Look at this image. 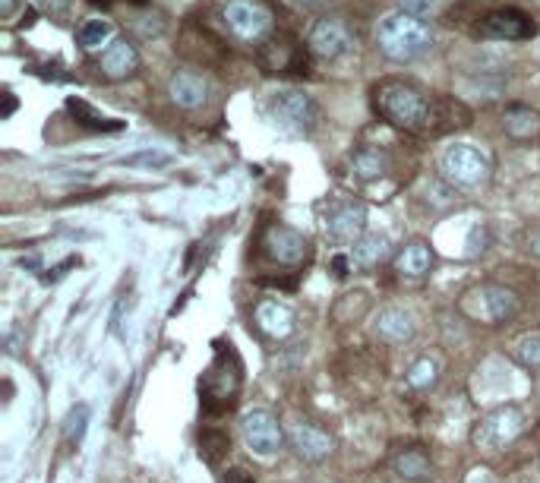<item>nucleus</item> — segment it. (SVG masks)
I'll list each match as a JSON object with an SVG mask.
<instances>
[{"instance_id": "obj_21", "label": "nucleus", "mask_w": 540, "mask_h": 483, "mask_svg": "<svg viewBox=\"0 0 540 483\" xmlns=\"http://www.w3.org/2000/svg\"><path fill=\"white\" fill-rule=\"evenodd\" d=\"M503 127L506 133L515 139V143H531V139L540 136V114L531 111V108H522L515 105L503 114Z\"/></svg>"}, {"instance_id": "obj_20", "label": "nucleus", "mask_w": 540, "mask_h": 483, "mask_svg": "<svg viewBox=\"0 0 540 483\" xmlns=\"http://www.w3.org/2000/svg\"><path fill=\"white\" fill-rule=\"evenodd\" d=\"M392 471L402 480H408V483H424V480L433 477V458H430L427 449L414 446V449H405L402 455H395Z\"/></svg>"}, {"instance_id": "obj_24", "label": "nucleus", "mask_w": 540, "mask_h": 483, "mask_svg": "<svg viewBox=\"0 0 540 483\" xmlns=\"http://www.w3.org/2000/svg\"><path fill=\"white\" fill-rule=\"evenodd\" d=\"M111 42H114V26L102 16H92L76 29V45L83 51H105Z\"/></svg>"}, {"instance_id": "obj_17", "label": "nucleus", "mask_w": 540, "mask_h": 483, "mask_svg": "<svg viewBox=\"0 0 540 483\" xmlns=\"http://www.w3.org/2000/svg\"><path fill=\"white\" fill-rule=\"evenodd\" d=\"M253 316H256V326L263 329L266 335L278 338V341L291 338V335L297 332V316H294V310H291L288 304H282V300H275V297L259 300Z\"/></svg>"}, {"instance_id": "obj_34", "label": "nucleus", "mask_w": 540, "mask_h": 483, "mask_svg": "<svg viewBox=\"0 0 540 483\" xmlns=\"http://www.w3.org/2000/svg\"><path fill=\"white\" fill-rule=\"evenodd\" d=\"M225 483H256V480H253V474H247L244 468H231V471L225 474Z\"/></svg>"}, {"instance_id": "obj_28", "label": "nucleus", "mask_w": 540, "mask_h": 483, "mask_svg": "<svg viewBox=\"0 0 540 483\" xmlns=\"http://www.w3.org/2000/svg\"><path fill=\"white\" fill-rule=\"evenodd\" d=\"M515 360L525 370H540V332H528L515 341Z\"/></svg>"}, {"instance_id": "obj_25", "label": "nucleus", "mask_w": 540, "mask_h": 483, "mask_svg": "<svg viewBox=\"0 0 540 483\" xmlns=\"http://www.w3.org/2000/svg\"><path fill=\"white\" fill-rule=\"evenodd\" d=\"M405 382L414 392H430L439 382V360L436 357H417L405 373Z\"/></svg>"}, {"instance_id": "obj_36", "label": "nucleus", "mask_w": 540, "mask_h": 483, "mask_svg": "<svg viewBox=\"0 0 540 483\" xmlns=\"http://www.w3.org/2000/svg\"><path fill=\"white\" fill-rule=\"evenodd\" d=\"M348 266H354L351 259H345V256H335V263H332L335 275H348Z\"/></svg>"}, {"instance_id": "obj_18", "label": "nucleus", "mask_w": 540, "mask_h": 483, "mask_svg": "<svg viewBox=\"0 0 540 483\" xmlns=\"http://www.w3.org/2000/svg\"><path fill=\"white\" fill-rule=\"evenodd\" d=\"M291 446L297 449V455L304 458V461H326L335 449V439L326 433V430H319L313 424H297L291 430Z\"/></svg>"}, {"instance_id": "obj_26", "label": "nucleus", "mask_w": 540, "mask_h": 483, "mask_svg": "<svg viewBox=\"0 0 540 483\" xmlns=\"http://www.w3.org/2000/svg\"><path fill=\"white\" fill-rule=\"evenodd\" d=\"M67 111H70L83 127H89V130H120V127H124V124H120V120L98 114V111L89 108L86 102H79V98H70V102H67Z\"/></svg>"}, {"instance_id": "obj_8", "label": "nucleus", "mask_w": 540, "mask_h": 483, "mask_svg": "<svg viewBox=\"0 0 540 483\" xmlns=\"http://www.w3.org/2000/svg\"><path fill=\"white\" fill-rule=\"evenodd\" d=\"M269 114L278 127H285L291 133H313L319 127V105L313 102V95L300 89L275 92L269 102Z\"/></svg>"}, {"instance_id": "obj_29", "label": "nucleus", "mask_w": 540, "mask_h": 483, "mask_svg": "<svg viewBox=\"0 0 540 483\" xmlns=\"http://www.w3.org/2000/svg\"><path fill=\"white\" fill-rule=\"evenodd\" d=\"M171 155L162 152V149H143V152H133L127 155L120 165H127V168H168L171 165Z\"/></svg>"}, {"instance_id": "obj_9", "label": "nucleus", "mask_w": 540, "mask_h": 483, "mask_svg": "<svg viewBox=\"0 0 540 483\" xmlns=\"http://www.w3.org/2000/svg\"><path fill=\"white\" fill-rule=\"evenodd\" d=\"M240 433H244V442L250 446V452L256 455H275L285 446V430L278 424V417L266 408H253L240 417Z\"/></svg>"}, {"instance_id": "obj_5", "label": "nucleus", "mask_w": 540, "mask_h": 483, "mask_svg": "<svg viewBox=\"0 0 540 483\" xmlns=\"http://www.w3.org/2000/svg\"><path fill=\"white\" fill-rule=\"evenodd\" d=\"M525 427H528V420H525L522 408L499 405L477 420L474 430H471V442L484 452H503V449L515 446L518 436L525 433Z\"/></svg>"}, {"instance_id": "obj_38", "label": "nucleus", "mask_w": 540, "mask_h": 483, "mask_svg": "<svg viewBox=\"0 0 540 483\" xmlns=\"http://www.w3.org/2000/svg\"><path fill=\"white\" fill-rule=\"evenodd\" d=\"M471 483H490V477H487V471H474V477H471Z\"/></svg>"}, {"instance_id": "obj_40", "label": "nucleus", "mask_w": 540, "mask_h": 483, "mask_svg": "<svg viewBox=\"0 0 540 483\" xmlns=\"http://www.w3.org/2000/svg\"><path fill=\"white\" fill-rule=\"evenodd\" d=\"M57 4H60V7H67V4H70V0H57Z\"/></svg>"}, {"instance_id": "obj_23", "label": "nucleus", "mask_w": 540, "mask_h": 483, "mask_svg": "<svg viewBox=\"0 0 540 483\" xmlns=\"http://www.w3.org/2000/svg\"><path fill=\"white\" fill-rule=\"evenodd\" d=\"M351 171L357 180H376L389 171V155L376 146H360L354 155H351Z\"/></svg>"}, {"instance_id": "obj_19", "label": "nucleus", "mask_w": 540, "mask_h": 483, "mask_svg": "<svg viewBox=\"0 0 540 483\" xmlns=\"http://www.w3.org/2000/svg\"><path fill=\"white\" fill-rule=\"evenodd\" d=\"M433 269V250L427 240H408L395 256V272L402 278H424Z\"/></svg>"}, {"instance_id": "obj_35", "label": "nucleus", "mask_w": 540, "mask_h": 483, "mask_svg": "<svg viewBox=\"0 0 540 483\" xmlns=\"http://www.w3.org/2000/svg\"><path fill=\"white\" fill-rule=\"evenodd\" d=\"M288 4H294L300 10H319V7H326L329 0H288Z\"/></svg>"}, {"instance_id": "obj_22", "label": "nucleus", "mask_w": 540, "mask_h": 483, "mask_svg": "<svg viewBox=\"0 0 540 483\" xmlns=\"http://www.w3.org/2000/svg\"><path fill=\"white\" fill-rule=\"evenodd\" d=\"M389 256V237L386 234H364L351 250V263L357 269H376Z\"/></svg>"}, {"instance_id": "obj_10", "label": "nucleus", "mask_w": 540, "mask_h": 483, "mask_svg": "<svg viewBox=\"0 0 540 483\" xmlns=\"http://www.w3.org/2000/svg\"><path fill=\"white\" fill-rule=\"evenodd\" d=\"M326 234L335 244H357L367 234V206L360 199H338L326 212Z\"/></svg>"}, {"instance_id": "obj_12", "label": "nucleus", "mask_w": 540, "mask_h": 483, "mask_svg": "<svg viewBox=\"0 0 540 483\" xmlns=\"http://www.w3.org/2000/svg\"><path fill=\"white\" fill-rule=\"evenodd\" d=\"M263 247H266L272 263H278V266H300L310 256L307 237L294 228H288V225H278V221L269 225V231L263 237Z\"/></svg>"}, {"instance_id": "obj_2", "label": "nucleus", "mask_w": 540, "mask_h": 483, "mask_svg": "<svg viewBox=\"0 0 540 483\" xmlns=\"http://www.w3.org/2000/svg\"><path fill=\"white\" fill-rule=\"evenodd\" d=\"M376 48L392 64H411L433 48V29L414 13H389L376 29Z\"/></svg>"}, {"instance_id": "obj_4", "label": "nucleus", "mask_w": 540, "mask_h": 483, "mask_svg": "<svg viewBox=\"0 0 540 483\" xmlns=\"http://www.w3.org/2000/svg\"><path fill=\"white\" fill-rule=\"evenodd\" d=\"M222 23L240 45H263L275 32V13L266 0H228L222 7Z\"/></svg>"}, {"instance_id": "obj_41", "label": "nucleus", "mask_w": 540, "mask_h": 483, "mask_svg": "<svg viewBox=\"0 0 540 483\" xmlns=\"http://www.w3.org/2000/svg\"><path fill=\"white\" fill-rule=\"evenodd\" d=\"M537 54H540V42H537Z\"/></svg>"}, {"instance_id": "obj_27", "label": "nucleus", "mask_w": 540, "mask_h": 483, "mask_svg": "<svg viewBox=\"0 0 540 483\" xmlns=\"http://www.w3.org/2000/svg\"><path fill=\"white\" fill-rule=\"evenodd\" d=\"M228 452H231V436L225 430H203V436H199V455L209 465H218Z\"/></svg>"}, {"instance_id": "obj_31", "label": "nucleus", "mask_w": 540, "mask_h": 483, "mask_svg": "<svg viewBox=\"0 0 540 483\" xmlns=\"http://www.w3.org/2000/svg\"><path fill=\"white\" fill-rule=\"evenodd\" d=\"M487 240H490L487 228H484V225H474V228H471V237H468V256L484 253V250H487Z\"/></svg>"}, {"instance_id": "obj_3", "label": "nucleus", "mask_w": 540, "mask_h": 483, "mask_svg": "<svg viewBox=\"0 0 540 483\" xmlns=\"http://www.w3.org/2000/svg\"><path fill=\"white\" fill-rule=\"evenodd\" d=\"M458 313L471 322H480V326H503V322L522 313V297L506 285H493V281H487V285H477L462 294V300H458Z\"/></svg>"}, {"instance_id": "obj_37", "label": "nucleus", "mask_w": 540, "mask_h": 483, "mask_svg": "<svg viewBox=\"0 0 540 483\" xmlns=\"http://www.w3.org/2000/svg\"><path fill=\"white\" fill-rule=\"evenodd\" d=\"M13 10H16V0H0V16L10 19V16H13Z\"/></svg>"}, {"instance_id": "obj_39", "label": "nucleus", "mask_w": 540, "mask_h": 483, "mask_svg": "<svg viewBox=\"0 0 540 483\" xmlns=\"http://www.w3.org/2000/svg\"><path fill=\"white\" fill-rule=\"evenodd\" d=\"M92 4H111V0H92ZM130 4H146V0H130Z\"/></svg>"}, {"instance_id": "obj_6", "label": "nucleus", "mask_w": 540, "mask_h": 483, "mask_svg": "<svg viewBox=\"0 0 540 483\" xmlns=\"http://www.w3.org/2000/svg\"><path fill=\"white\" fill-rule=\"evenodd\" d=\"M439 171L458 190H484L490 184L493 165L487 152H480L471 143H455L439 158Z\"/></svg>"}, {"instance_id": "obj_11", "label": "nucleus", "mask_w": 540, "mask_h": 483, "mask_svg": "<svg viewBox=\"0 0 540 483\" xmlns=\"http://www.w3.org/2000/svg\"><path fill=\"white\" fill-rule=\"evenodd\" d=\"M534 32H537L534 19L515 7L493 10L477 23V35L496 38V42H528V38H534Z\"/></svg>"}, {"instance_id": "obj_16", "label": "nucleus", "mask_w": 540, "mask_h": 483, "mask_svg": "<svg viewBox=\"0 0 540 483\" xmlns=\"http://www.w3.org/2000/svg\"><path fill=\"white\" fill-rule=\"evenodd\" d=\"M168 98L180 111H199L209 102V79L193 70H177L168 79Z\"/></svg>"}, {"instance_id": "obj_1", "label": "nucleus", "mask_w": 540, "mask_h": 483, "mask_svg": "<svg viewBox=\"0 0 540 483\" xmlns=\"http://www.w3.org/2000/svg\"><path fill=\"white\" fill-rule=\"evenodd\" d=\"M373 108L386 124L408 133L433 130L436 124V102L405 79H383L379 86H373Z\"/></svg>"}, {"instance_id": "obj_14", "label": "nucleus", "mask_w": 540, "mask_h": 483, "mask_svg": "<svg viewBox=\"0 0 540 483\" xmlns=\"http://www.w3.org/2000/svg\"><path fill=\"white\" fill-rule=\"evenodd\" d=\"M370 332L376 341H383V345H405V341L417 335V319L405 307H386L376 313Z\"/></svg>"}, {"instance_id": "obj_15", "label": "nucleus", "mask_w": 540, "mask_h": 483, "mask_svg": "<svg viewBox=\"0 0 540 483\" xmlns=\"http://www.w3.org/2000/svg\"><path fill=\"white\" fill-rule=\"evenodd\" d=\"M98 73H102L108 83H120V79H130L139 70V51L127 38H114V42L98 54Z\"/></svg>"}, {"instance_id": "obj_32", "label": "nucleus", "mask_w": 540, "mask_h": 483, "mask_svg": "<svg viewBox=\"0 0 540 483\" xmlns=\"http://www.w3.org/2000/svg\"><path fill=\"white\" fill-rule=\"evenodd\" d=\"M433 4H436V0H398V7H402L405 13H414V16L427 13Z\"/></svg>"}, {"instance_id": "obj_33", "label": "nucleus", "mask_w": 540, "mask_h": 483, "mask_svg": "<svg viewBox=\"0 0 540 483\" xmlns=\"http://www.w3.org/2000/svg\"><path fill=\"white\" fill-rule=\"evenodd\" d=\"M525 253L540 259V228H528L525 231Z\"/></svg>"}, {"instance_id": "obj_30", "label": "nucleus", "mask_w": 540, "mask_h": 483, "mask_svg": "<svg viewBox=\"0 0 540 483\" xmlns=\"http://www.w3.org/2000/svg\"><path fill=\"white\" fill-rule=\"evenodd\" d=\"M89 405H76L70 414H67V424H64V436L67 442H73V446H79L86 436V427H89Z\"/></svg>"}, {"instance_id": "obj_7", "label": "nucleus", "mask_w": 540, "mask_h": 483, "mask_svg": "<svg viewBox=\"0 0 540 483\" xmlns=\"http://www.w3.org/2000/svg\"><path fill=\"white\" fill-rule=\"evenodd\" d=\"M228 360H234V351H231V345H222L218 348L215 364L203 376V405L212 414L228 411L237 401V392H240V360L231 370H228Z\"/></svg>"}, {"instance_id": "obj_13", "label": "nucleus", "mask_w": 540, "mask_h": 483, "mask_svg": "<svg viewBox=\"0 0 540 483\" xmlns=\"http://www.w3.org/2000/svg\"><path fill=\"white\" fill-rule=\"evenodd\" d=\"M307 48H310L319 60H338L342 54H348V48H351V35H348V29H345L342 19L326 16V19H319V23L310 29Z\"/></svg>"}]
</instances>
